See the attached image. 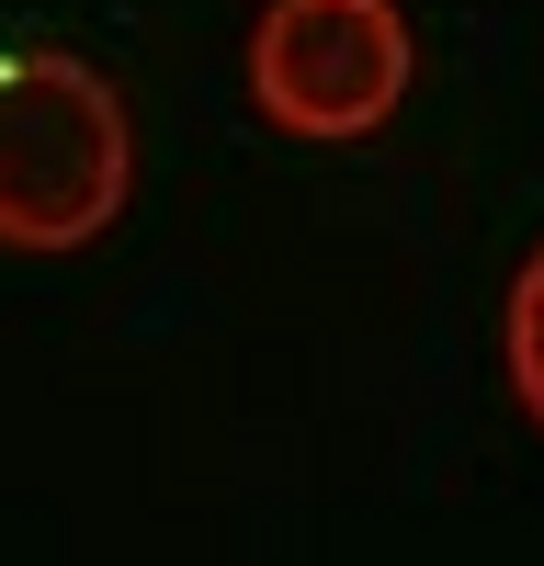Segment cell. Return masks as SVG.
Wrapping results in <instances>:
<instances>
[{"mask_svg":"<svg viewBox=\"0 0 544 566\" xmlns=\"http://www.w3.org/2000/svg\"><path fill=\"white\" fill-rule=\"evenodd\" d=\"M408 80H420V34L397 0H261L250 23V114L306 148L375 136L408 103Z\"/></svg>","mask_w":544,"mask_h":566,"instance_id":"obj_2","label":"cell"},{"mask_svg":"<svg viewBox=\"0 0 544 566\" xmlns=\"http://www.w3.org/2000/svg\"><path fill=\"white\" fill-rule=\"evenodd\" d=\"M136 193V125L114 80L45 34L0 45V250H80Z\"/></svg>","mask_w":544,"mask_h":566,"instance_id":"obj_1","label":"cell"},{"mask_svg":"<svg viewBox=\"0 0 544 566\" xmlns=\"http://www.w3.org/2000/svg\"><path fill=\"white\" fill-rule=\"evenodd\" d=\"M499 374H511V397H522V419L544 431V250H522V272H511V295H499Z\"/></svg>","mask_w":544,"mask_h":566,"instance_id":"obj_3","label":"cell"}]
</instances>
